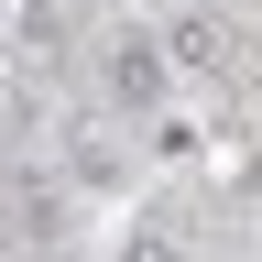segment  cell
<instances>
[{
  "label": "cell",
  "mask_w": 262,
  "mask_h": 262,
  "mask_svg": "<svg viewBox=\"0 0 262 262\" xmlns=\"http://www.w3.org/2000/svg\"><path fill=\"white\" fill-rule=\"evenodd\" d=\"M164 88H175L164 33H120V44H110V98H120V110H164Z\"/></svg>",
  "instance_id": "1"
},
{
  "label": "cell",
  "mask_w": 262,
  "mask_h": 262,
  "mask_svg": "<svg viewBox=\"0 0 262 262\" xmlns=\"http://www.w3.org/2000/svg\"><path fill=\"white\" fill-rule=\"evenodd\" d=\"M164 66L175 77H229V22L219 11H175L164 22Z\"/></svg>",
  "instance_id": "2"
},
{
  "label": "cell",
  "mask_w": 262,
  "mask_h": 262,
  "mask_svg": "<svg viewBox=\"0 0 262 262\" xmlns=\"http://www.w3.org/2000/svg\"><path fill=\"white\" fill-rule=\"evenodd\" d=\"M11 229H22V241H55V229H66V196H22Z\"/></svg>",
  "instance_id": "3"
},
{
  "label": "cell",
  "mask_w": 262,
  "mask_h": 262,
  "mask_svg": "<svg viewBox=\"0 0 262 262\" xmlns=\"http://www.w3.org/2000/svg\"><path fill=\"white\" fill-rule=\"evenodd\" d=\"M120 262H186V251L164 241V229H131V241H120Z\"/></svg>",
  "instance_id": "4"
}]
</instances>
